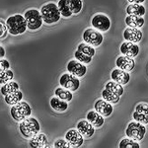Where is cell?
<instances>
[{
	"instance_id": "cell-40",
	"label": "cell",
	"mask_w": 148,
	"mask_h": 148,
	"mask_svg": "<svg viewBox=\"0 0 148 148\" xmlns=\"http://www.w3.org/2000/svg\"><path fill=\"white\" fill-rule=\"evenodd\" d=\"M0 54H1V56H0L1 58H3L4 56H5V49H4V47H2V46L0 47Z\"/></svg>"
},
{
	"instance_id": "cell-15",
	"label": "cell",
	"mask_w": 148,
	"mask_h": 148,
	"mask_svg": "<svg viewBox=\"0 0 148 148\" xmlns=\"http://www.w3.org/2000/svg\"><path fill=\"white\" fill-rule=\"evenodd\" d=\"M65 139L73 147H80L84 142V136L77 130H70L66 132Z\"/></svg>"
},
{
	"instance_id": "cell-2",
	"label": "cell",
	"mask_w": 148,
	"mask_h": 148,
	"mask_svg": "<svg viewBox=\"0 0 148 148\" xmlns=\"http://www.w3.org/2000/svg\"><path fill=\"white\" fill-rule=\"evenodd\" d=\"M40 14L42 16L44 23L47 24V25H53V24L57 23L61 17L58 6L53 2H49V3L42 5L40 8Z\"/></svg>"
},
{
	"instance_id": "cell-20",
	"label": "cell",
	"mask_w": 148,
	"mask_h": 148,
	"mask_svg": "<svg viewBox=\"0 0 148 148\" xmlns=\"http://www.w3.org/2000/svg\"><path fill=\"white\" fill-rule=\"evenodd\" d=\"M51 107L52 108L53 111H56V113H64V112L67 111L68 109V102L63 101L60 98L58 97H52L49 101Z\"/></svg>"
},
{
	"instance_id": "cell-36",
	"label": "cell",
	"mask_w": 148,
	"mask_h": 148,
	"mask_svg": "<svg viewBox=\"0 0 148 148\" xmlns=\"http://www.w3.org/2000/svg\"><path fill=\"white\" fill-rule=\"evenodd\" d=\"M135 111L139 112V113L141 114H146V116H148V104H146V103H139V104L136 105V107H135Z\"/></svg>"
},
{
	"instance_id": "cell-7",
	"label": "cell",
	"mask_w": 148,
	"mask_h": 148,
	"mask_svg": "<svg viewBox=\"0 0 148 148\" xmlns=\"http://www.w3.org/2000/svg\"><path fill=\"white\" fill-rule=\"evenodd\" d=\"M83 40H84V42L90 45V46L97 47L99 46H101L103 40H104V37L101 34V32L97 31L96 29L94 28H88L86 29L83 33Z\"/></svg>"
},
{
	"instance_id": "cell-16",
	"label": "cell",
	"mask_w": 148,
	"mask_h": 148,
	"mask_svg": "<svg viewBox=\"0 0 148 148\" xmlns=\"http://www.w3.org/2000/svg\"><path fill=\"white\" fill-rule=\"evenodd\" d=\"M76 126H77V130L79 131L85 138H91L93 135H94L95 127L89 121L82 120V121H78Z\"/></svg>"
},
{
	"instance_id": "cell-9",
	"label": "cell",
	"mask_w": 148,
	"mask_h": 148,
	"mask_svg": "<svg viewBox=\"0 0 148 148\" xmlns=\"http://www.w3.org/2000/svg\"><path fill=\"white\" fill-rule=\"evenodd\" d=\"M91 24L93 28L99 32H107L111 28V20L105 14H96L95 16H93Z\"/></svg>"
},
{
	"instance_id": "cell-14",
	"label": "cell",
	"mask_w": 148,
	"mask_h": 148,
	"mask_svg": "<svg viewBox=\"0 0 148 148\" xmlns=\"http://www.w3.org/2000/svg\"><path fill=\"white\" fill-rule=\"evenodd\" d=\"M111 78L113 79V81H116L119 84L125 86L130 82V75L127 71H125V70H123V69L116 67V69H114V70L112 71Z\"/></svg>"
},
{
	"instance_id": "cell-11",
	"label": "cell",
	"mask_w": 148,
	"mask_h": 148,
	"mask_svg": "<svg viewBox=\"0 0 148 148\" xmlns=\"http://www.w3.org/2000/svg\"><path fill=\"white\" fill-rule=\"evenodd\" d=\"M94 109H95V111H97L99 114H101L104 118L110 116L113 114V111H114L113 105H112L111 103L107 102L106 100H104L103 98L102 99L97 100L94 105Z\"/></svg>"
},
{
	"instance_id": "cell-28",
	"label": "cell",
	"mask_w": 148,
	"mask_h": 148,
	"mask_svg": "<svg viewBox=\"0 0 148 148\" xmlns=\"http://www.w3.org/2000/svg\"><path fill=\"white\" fill-rule=\"evenodd\" d=\"M102 98L104 100H106L107 102L111 103V104H118L121 100V96L114 94L113 92L109 91L107 89H104L102 91Z\"/></svg>"
},
{
	"instance_id": "cell-31",
	"label": "cell",
	"mask_w": 148,
	"mask_h": 148,
	"mask_svg": "<svg viewBox=\"0 0 148 148\" xmlns=\"http://www.w3.org/2000/svg\"><path fill=\"white\" fill-rule=\"evenodd\" d=\"M14 79V73L10 69L6 70H0V84L4 85L5 83L12 81Z\"/></svg>"
},
{
	"instance_id": "cell-25",
	"label": "cell",
	"mask_w": 148,
	"mask_h": 148,
	"mask_svg": "<svg viewBox=\"0 0 148 148\" xmlns=\"http://www.w3.org/2000/svg\"><path fill=\"white\" fill-rule=\"evenodd\" d=\"M105 89L109 90V91L113 92L114 94L119 95V96H121L123 94V92H125L123 86L116 83V81H110V82H108L106 86H105Z\"/></svg>"
},
{
	"instance_id": "cell-21",
	"label": "cell",
	"mask_w": 148,
	"mask_h": 148,
	"mask_svg": "<svg viewBox=\"0 0 148 148\" xmlns=\"http://www.w3.org/2000/svg\"><path fill=\"white\" fill-rule=\"evenodd\" d=\"M125 11L127 15L139 16V17L144 16L145 13H146V9H145V7L142 4H130L126 7Z\"/></svg>"
},
{
	"instance_id": "cell-27",
	"label": "cell",
	"mask_w": 148,
	"mask_h": 148,
	"mask_svg": "<svg viewBox=\"0 0 148 148\" xmlns=\"http://www.w3.org/2000/svg\"><path fill=\"white\" fill-rule=\"evenodd\" d=\"M57 6H58V9H59V11H60V14L62 17L69 18L72 16L73 13L71 12L70 8H69L67 0H58Z\"/></svg>"
},
{
	"instance_id": "cell-6",
	"label": "cell",
	"mask_w": 148,
	"mask_h": 148,
	"mask_svg": "<svg viewBox=\"0 0 148 148\" xmlns=\"http://www.w3.org/2000/svg\"><path fill=\"white\" fill-rule=\"evenodd\" d=\"M146 133V127L144 125L134 121L128 123L127 127L125 130V134L127 137L132 138L136 141H141L144 138V135Z\"/></svg>"
},
{
	"instance_id": "cell-39",
	"label": "cell",
	"mask_w": 148,
	"mask_h": 148,
	"mask_svg": "<svg viewBox=\"0 0 148 148\" xmlns=\"http://www.w3.org/2000/svg\"><path fill=\"white\" fill-rule=\"evenodd\" d=\"M130 4H142L145 0H127Z\"/></svg>"
},
{
	"instance_id": "cell-23",
	"label": "cell",
	"mask_w": 148,
	"mask_h": 148,
	"mask_svg": "<svg viewBox=\"0 0 148 148\" xmlns=\"http://www.w3.org/2000/svg\"><path fill=\"white\" fill-rule=\"evenodd\" d=\"M18 90H20V86L17 82L13 80L5 83L4 85H1V94L3 96H7V95L18 91Z\"/></svg>"
},
{
	"instance_id": "cell-34",
	"label": "cell",
	"mask_w": 148,
	"mask_h": 148,
	"mask_svg": "<svg viewBox=\"0 0 148 148\" xmlns=\"http://www.w3.org/2000/svg\"><path fill=\"white\" fill-rule=\"evenodd\" d=\"M132 118L134 121L142 123V125H148V116H146V114H141L137 111H134L132 114Z\"/></svg>"
},
{
	"instance_id": "cell-26",
	"label": "cell",
	"mask_w": 148,
	"mask_h": 148,
	"mask_svg": "<svg viewBox=\"0 0 148 148\" xmlns=\"http://www.w3.org/2000/svg\"><path fill=\"white\" fill-rule=\"evenodd\" d=\"M54 95H56V97L60 98L61 100H63V101H66V102H70L72 101L73 99V95L71 91H69V90L65 89V88L63 87H58L56 89V91H54Z\"/></svg>"
},
{
	"instance_id": "cell-8",
	"label": "cell",
	"mask_w": 148,
	"mask_h": 148,
	"mask_svg": "<svg viewBox=\"0 0 148 148\" xmlns=\"http://www.w3.org/2000/svg\"><path fill=\"white\" fill-rule=\"evenodd\" d=\"M59 84H60L61 87L65 88V89H67L71 92H74L79 89L80 80L78 79V77H76L73 74L68 72V73H64L60 76V78H59Z\"/></svg>"
},
{
	"instance_id": "cell-22",
	"label": "cell",
	"mask_w": 148,
	"mask_h": 148,
	"mask_svg": "<svg viewBox=\"0 0 148 148\" xmlns=\"http://www.w3.org/2000/svg\"><path fill=\"white\" fill-rule=\"evenodd\" d=\"M125 21V24L128 26V27L138 28V29L141 28L145 23V20L143 17H139V16H131V15L126 16Z\"/></svg>"
},
{
	"instance_id": "cell-13",
	"label": "cell",
	"mask_w": 148,
	"mask_h": 148,
	"mask_svg": "<svg viewBox=\"0 0 148 148\" xmlns=\"http://www.w3.org/2000/svg\"><path fill=\"white\" fill-rule=\"evenodd\" d=\"M120 49L123 56L131 57V58L136 57L138 56V53H139V47H138L136 44L131 42H123Z\"/></svg>"
},
{
	"instance_id": "cell-30",
	"label": "cell",
	"mask_w": 148,
	"mask_h": 148,
	"mask_svg": "<svg viewBox=\"0 0 148 148\" xmlns=\"http://www.w3.org/2000/svg\"><path fill=\"white\" fill-rule=\"evenodd\" d=\"M119 146H120V148H139L140 144L136 140L132 139V138H130V137H126L121 140Z\"/></svg>"
},
{
	"instance_id": "cell-1",
	"label": "cell",
	"mask_w": 148,
	"mask_h": 148,
	"mask_svg": "<svg viewBox=\"0 0 148 148\" xmlns=\"http://www.w3.org/2000/svg\"><path fill=\"white\" fill-rule=\"evenodd\" d=\"M6 26L8 28L9 34H11L12 36L24 34L28 29L26 19L24 17V15H21V14H15V15L9 16L6 20Z\"/></svg>"
},
{
	"instance_id": "cell-32",
	"label": "cell",
	"mask_w": 148,
	"mask_h": 148,
	"mask_svg": "<svg viewBox=\"0 0 148 148\" xmlns=\"http://www.w3.org/2000/svg\"><path fill=\"white\" fill-rule=\"evenodd\" d=\"M77 51H79L83 53L87 54V56L93 57L95 56V49L94 47L90 46V45L86 44V42H82V44H79L77 47Z\"/></svg>"
},
{
	"instance_id": "cell-5",
	"label": "cell",
	"mask_w": 148,
	"mask_h": 148,
	"mask_svg": "<svg viewBox=\"0 0 148 148\" xmlns=\"http://www.w3.org/2000/svg\"><path fill=\"white\" fill-rule=\"evenodd\" d=\"M24 17L27 22L28 29L31 31H37L42 27L44 20L40 14V11L35 8H31L24 13Z\"/></svg>"
},
{
	"instance_id": "cell-12",
	"label": "cell",
	"mask_w": 148,
	"mask_h": 148,
	"mask_svg": "<svg viewBox=\"0 0 148 148\" xmlns=\"http://www.w3.org/2000/svg\"><path fill=\"white\" fill-rule=\"evenodd\" d=\"M142 37L143 34L141 30L138 28L127 27L123 31V38H125L126 42H134V44H137V42H139L142 40Z\"/></svg>"
},
{
	"instance_id": "cell-38",
	"label": "cell",
	"mask_w": 148,
	"mask_h": 148,
	"mask_svg": "<svg viewBox=\"0 0 148 148\" xmlns=\"http://www.w3.org/2000/svg\"><path fill=\"white\" fill-rule=\"evenodd\" d=\"M9 68H10V63H9V61L6 60V59L1 58V60H0V70H6V69H9Z\"/></svg>"
},
{
	"instance_id": "cell-35",
	"label": "cell",
	"mask_w": 148,
	"mask_h": 148,
	"mask_svg": "<svg viewBox=\"0 0 148 148\" xmlns=\"http://www.w3.org/2000/svg\"><path fill=\"white\" fill-rule=\"evenodd\" d=\"M53 146L56 148H69V147H73L72 145L69 143L66 139H57L54 142Z\"/></svg>"
},
{
	"instance_id": "cell-4",
	"label": "cell",
	"mask_w": 148,
	"mask_h": 148,
	"mask_svg": "<svg viewBox=\"0 0 148 148\" xmlns=\"http://www.w3.org/2000/svg\"><path fill=\"white\" fill-rule=\"evenodd\" d=\"M10 114L11 116L14 119V121L21 123L25 119L31 116L32 114V108L30 107V105L25 101H21L18 104L14 105L11 107L10 109Z\"/></svg>"
},
{
	"instance_id": "cell-19",
	"label": "cell",
	"mask_w": 148,
	"mask_h": 148,
	"mask_svg": "<svg viewBox=\"0 0 148 148\" xmlns=\"http://www.w3.org/2000/svg\"><path fill=\"white\" fill-rule=\"evenodd\" d=\"M86 120L89 121L90 123L94 125L95 128L102 127L105 123V119L101 114H99L97 111H90L86 114Z\"/></svg>"
},
{
	"instance_id": "cell-10",
	"label": "cell",
	"mask_w": 148,
	"mask_h": 148,
	"mask_svg": "<svg viewBox=\"0 0 148 148\" xmlns=\"http://www.w3.org/2000/svg\"><path fill=\"white\" fill-rule=\"evenodd\" d=\"M66 68H67V71L69 73L73 74L74 76H76V77H78V78L83 77L86 74V72H87L86 64L81 63L77 59H73V60L69 61L67 63Z\"/></svg>"
},
{
	"instance_id": "cell-33",
	"label": "cell",
	"mask_w": 148,
	"mask_h": 148,
	"mask_svg": "<svg viewBox=\"0 0 148 148\" xmlns=\"http://www.w3.org/2000/svg\"><path fill=\"white\" fill-rule=\"evenodd\" d=\"M74 56H75V59H77L78 61H80L83 64H89L92 62L93 57L87 56V54L83 53V52H81L79 51H76L74 52Z\"/></svg>"
},
{
	"instance_id": "cell-29",
	"label": "cell",
	"mask_w": 148,
	"mask_h": 148,
	"mask_svg": "<svg viewBox=\"0 0 148 148\" xmlns=\"http://www.w3.org/2000/svg\"><path fill=\"white\" fill-rule=\"evenodd\" d=\"M67 3L73 14H79L83 8L82 0H67Z\"/></svg>"
},
{
	"instance_id": "cell-17",
	"label": "cell",
	"mask_w": 148,
	"mask_h": 148,
	"mask_svg": "<svg viewBox=\"0 0 148 148\" xmlns=\"http://www.w3.org/2000/svg\"><path fill=\"white\" fill-rule=\"evenodd\" d=\"M116 67L123 69L125 71H132L135 67V61L133 58L125 56H121L116 58Z\"/></svg>"
},
{
	"instance_id": "cell-3",
	"label": "cell",
	"mask_w": 148,
	"mask_h": 148,
	"mask_svg": "<svg viewBox=\"0 0 148 148\" xmlns=\"http://www.w3.org/2000/svg\"><path fill=\"white\" fill-rule=\"evenodd\" d=\"M19 130L24 137L30 139L40 132V125L37 119L33 118V116H29L19 123Z\"/></svg>"
},
{
	"instance_id": "cell-24",
	"label": "cell",
	"mask_w": 148,
	"mask_h": 148,
	"mask_svg": "<svg viewBox=\"0 0 148 148\" xmlns=\"http://www.w3.org/2000/svg\"><path fill=\"white\" fill-rule=\"evenodd\" d=\"M23 99V93L22 91L18 90V91L11 93V94L4 96V101L7 105H10V106H14V105L18 104L19 102H21Z\"/></svg>"
},
{
	"instance_id": "cell-18",
	"label": "cell",
	"mask_w": 148,
	"mask_h": 148,
	"mask_svg": "<svg viewBox=\"0 0 148 148\" xmlns=\"http://www.w3.org/2000/svg\"><path fill=\"white\" fill-rule=\"evenodd\" d=\"M29 145L32 148H46L49 147V140L46 134L44 133H38L37 135L30 138Z\"/></svg>"
},
{
	"instance_id": "cell-37",
	"label": "cell",
	"mask_w": 148,
	"mask_h": 148,
	"mask_svg": "<svg viewBox=\"0 0 148 148\" xmlns=\"http://www.w3.org/2000/svg\"><path fill=\"white\" fill-rule=\"evenodd\" d=\"M1 22V36H0V39L1 40H3L4 38H6V36L7 34L9 33V31H8V28H7V26H6V22L4 20H1L0 21Z\"/></svg>"
}]
</instances>
